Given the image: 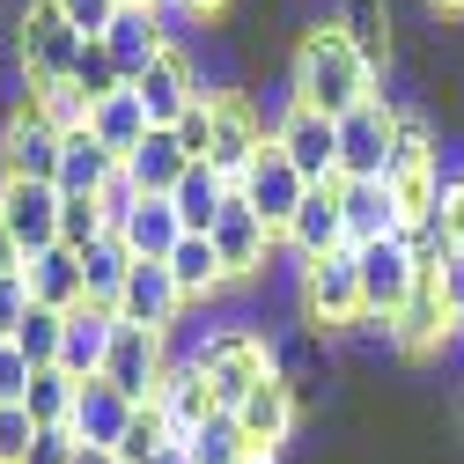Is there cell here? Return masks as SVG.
Listing matches in <instances>:
<instances>
[{
  "instance_id": "21",
  "label": "cell",
  "mask_w": 464,
  "mask_h": 464,
  "mask_svg": "<svg viewBox=\"0 0 464 464\" xmlns=\"http://www.w3.org/2000/svg\"><path fill=\"white\" fill-rule=\"evenodd\" d=\"M133 413L140 405L119 391V383H82V398H74V442H89V450H119L126 442V428H133Z\"/></svg>"
},
{
  "instance_id": "3",
  "label": "cell",
  "mask_w": 464,
  "mask_h": 464,
  "mask_svg": "<svg viewBox=\"0 0 464 464\" xmlns=\"http://www.w3.org/2000/svg\"><path fill=\"white\" fill-rule=\"evenodd\" d=\"M82 30L52 8V0H30V8L15 15V67H23V96H37V89H60V82H74V60H82Z\"/></svg>"
},
{
  "instance_id": "25",
  "label": "cell",
  "mask_w": 464,
  "mask_h": 464,
  "mask_svg": "<svg viewBox=\"0 0 464 464\" xmlns=\"http://www.w3.org/2000/svg\"><path fill=\"white\" fill-rule=\"evenodd\" d=\"M103 52L119 60V74H126V82H140V74L162 60V52H169V37H162V23H155L148 8H119V23L103 30Z\"/></svg>"
},
{
  "instance_id": "45",
  "label": "cell",
  "mask_w": 464,
  "mask_h": 464,
  "mask_svg": "<svg viewBox=\"0 0 464 464\" xmlns=\"http://www.w3.org/2000/svg\"><path fill=\"white\" fill-rule=\"evenodd\" d=\"M148 15L162 23V37H169V52H185V37H192V0H148Z\"/></svg>"
},
{
  "instance_id": "39",
  "label": "cell",
  "mask_w": 464,
  "mask_h": 464,
  "mask_svg": "<svg viewBox=\"0 0 464 464\" xmlns=\"http://www.w3.org/2000/svg\"><path fill=\"white\" fill-rule=\"evenodd\" d=\"M30 103L44 111V126H60V133H82V126H89V96H82L74 82H60V89H37Z\"/></svg>"
},
{
  "instance_id": "40",
  "label": "cell",
  "mask_w": 464,
  "mask_h": 464,
  "mask_svg": "<svg viewBox=\"0 0 464 464\" xmlns=\"http://www.w3.org/2000/svg\"><path fill=\"white\" fill-rule=\"evenodd\" d=\"M111 228H103V207L96 199H67V214H60V244L67 251H89V244H103Z\"/></svg>"
},
{
  "instance_id": "32",
  "label": "cell",
  "mask_w": 464,
  "mask_h": 464,
  "mask_svg": "<svg viewBox=\"0 0 464 464\" xmlns=\"http://www.w3.org/2000/svg\"><path fill=\"white\" fill-rule=\"evenodd\" d=\"M413 178H442V155H435V126L420 111H398V148H391L383 185H413Z\"/></svg>"
},
{
  "instance_id": "16",
  "label": "cell",
  "mask_w": 464,
  "mask_h": 464,
  "mask_svg": "<svg viewBox=\"0 0 464 464\" xmlns=\"http://www.w3.org/2000/svg\"><path fill=\"white\" fill-rule=\"evenodd\" d=\"M111 346H119V310H96V303L67 310V339H60V369H67L74 383H96V376H103V362H111Z\"/></svg>"
},
{
  "instance_id": "22",
  "label": "cell",
  "mask_w": 464,
  "mask_h": 464,
  "mask_svg": "<svg viewBox=\"0 0 464 464\" xmlns=\"http://www.w3.org/2000/svg\"><path fill=\"white\" fill-rule=\"evenodd\" d=\"M23 280H30V303L37 310H82L89 303V280H82V251H67V244H52V251H37L30 266H23Z\"/></svg>"
},
{
  "instance_id": "18",
  "label": "cell",
  "mask_w": 464,
  "mask_h": 464,
  "mask_svg": "<svg viewBox=\"0 0 464 464\" xmlns=\"http://www.w3.org/2000/svg\"><path fill=\"white\" fill-rule=\"evenodd\" d=\"M185 317V295H178V280H169V266H133V280H126V295H119V324H140V332H162L169 339V324Z\"/></svg>"
},
{
  "instance_id": "31",
  "label": "cell",
  "mask_w": 464,
  "mask_h": 464,
  "mask_svg": "<svg viewBox=\"0 0 464 464\" xmlns=\"http://www.w3.org/2000/svg\"><path fill=\"white\" fill-rule=\"evenodd\" d=\"M178 244H185L178 207H169V199H140V207H133V221H126V251H133V258H148V266H162Z\"/></svg>"
},
{
  "instance_id": "6",
  "label": "cell",
  "mask_w": 464,
  "mask_h": 464,
  "mask_svg": "<svg viewBox=\"0 0 464 464\" xmlns=\"http://www.w3.org/2000/svg\"><path fill=\"white\" fill-rule=\"evenodd\" d=\"M273 148L303 169V185H339V119H324V111L287 103L273 119Z\"/></svg>"
},
{
  "instance_id": "41",
  "label": "cell",
  "mask_w": 464,
  "mask_h": 464,
  "mask_svg": "<svg viewBox=\"0 0 464 464\" xmlns=\"http://www.w3.org/2000/svg\"><path fill=\"white\" fill-rule=\"evenodd\" d=\"M140 199H148V192L126 178V162H119V178H111V185H103V199H96V207H103V228H111V237H126V221H133V207H140Z\"/></svg>"
},
{
  "instance_id": "49",
  "label": "cell",
  "mask_w": 464,
  "mask_h": 464,
  "mask_svg": "<svg viewBox=\"0 0 464 464\" xmlns=\"http://www.w3.org/2000/svg\"><path fill=\"white\" fill-rule=\"evenodd\" d=\"M435 280H442V303H450V324L464 332V251H450V266H442Z\"/></svg>"
},
{
  "instance_id": "30",
  "label": "cell",
  "mask_w": 464,
  "mask_h": 464,
  "mask_svg": "<svg viewBox=\"0 0 464 464\" xmlns=\"http://www.w3.org/2000/svg\"><path fill=\"white\" fill-rule=\"evenodd\" d=\"M133 251H126V237H103V244H89L82 251V280H89V303L96 310H119V295H126V280H133Z\"/></svg>"
},
{
  "instance_id": "10",
  "label": "cell",
  "mask_w": 464,
  "mask_h": 464,
  "mask_svg": "<svg viewBox=\"0 0 464 464\" xmlns=\"http://www.w3.org/2000/svg\"><path fill=\"white\" fill-rule=\"evenodd\" d=\"M339 221H346V251H369L383 237H405L413 214L391 185H369V178H339Z\"/></svg>"
},
{
  "instance_id": "38",
  "label": "cell",
  "mask_w": 464,
  "mask_h": 464,
  "mask_svg": "<svg viewBox=\"0 0 464 464\" xmlns=\"http://www.w3.org/2000/svg\"><path fill=\"white\" fill-rule=\"evenodd\" d=\"M169 442H178V435H169V420L155 413V405H140V413H133V428H126V442L111 450V457H119V464H155Z\"/></svg>"
},
{
  "instance_id": "19",
  "label": "cell",
  "mask_w": 464,
  "mask_h": 464,
  "mask_svg": "<svg viewBox=\"0 0 464 464\" xmlns=\"http://www.w3.org/2000/svg\"><path fill=\"white\" fill-rule=\"evenodd\" d=\"M155 413L169 420V435H178V442H192V435H199V428L221 413L192 354H185V362H169V376H162V391H155Z\"/></svg>"
},
{
  "instance_id": "29",
  "label": "cell",
  "mask_w": 464,
  "mask_h": 464,
  "mask_svg": "<svg viewBox=\"0 0 464 464\" xmlns=\"http://www.w3.org/2000/svg\"><path fill=\"white\" fill-rule=\"evenodd\" d=\"M89 133H96V140H103L111 155H119V162H126V155H133V148H140V140H148L155 126H148L140 96H133V89H119V96H103V103L89 111Z\"/></svg>"
},
{
  "instance_id": "56",
  "label": "cell",
  "mask_w": 464,
  "mask_h": 464,
  "mask_svg": "<svg viewBox=\"0 0 464 464\" xmlns=\"http://www.w3.org/2000/svg\"><path fill=\"white\" fill-rule=\"evenodd\" d=\"M119 8H148V0H119Z\"/></svg>"
},
{
  "instance_id": "43",
  "label": "cell",
  "mask_w": 464,
  "mask_h": 464,
  "mask_svg": "<svg viewBox=\"0 0 464 464\" xmlns=\"http://www.w3.org/2000/svg\"><path fill=\"white\" fill-rule=\"evenodd\" d=\"M52 8H60L82 37H103L111 23H119V0H52Z\"/></svg>"
},
{
  "instance_id": "2",
  "label": "cell",
  "mask_w": 464,
  "mask_h": 464,
  "mask_svg": "<svg viewBox=\"0 0 464 464\" xmlns=\"http://www.w3.org/2000/svg\"><path fill=\"white\" fill-rule=\"evenodd\" d=\"M192 362H199V376H207V391H214L221 413H237V405L280 369V354L266 346V332H251V324H221V332H207V339L192 346Z\"/></svg>"
},
{
  "instance_id": "15",
  "label": "cell",
  "mask_w": 464,
  "mask_h": 464,
  "mask_svg": "<svg viewBox=\"0 0 464 464\" xmlns=\"http://www.w3.org/2000/svg\"><path fill=\"white\" fill-rule=\"evenodd\" d=\"M295 420H303V398H295V376H287V369H273V376L237 405V428H244L251 450H280L287 435H295Z\"/></svg>"
},
{
  "instance_id": "11",
  "label": "cell",
  "mask_w": 464,
  "mask_h": 464,
  "mask_svg": "<svg viewBox=\"0 0 464 464\" xmlns=\"http://www.w3.org/2000/svg\"><path fill=\"white\" fill-rule=\"evenodd\" d=\"M273 148V133L258 126V111H251V96H237V89H228V96H214V169H221V178L228 185H244L251 178V162Z\"/></svg>"
},
{
  "instance_id": "55",
  "label": "cell",
  "mask_w": 464,
  "mask_h": 464,
  "mask_svg": "<svg viewBox=\"0 0 464 464\" xmlns=\"http://www.w3.org/2000/svg\"><path fill=\"white\" fill-rule=\"evenodd\" d=\"M428 8H442V15H464V0H428Z\"/></svg>"
},
{
  "instance_id": "7",
  "label": "cell",
  "mask_w": 464,
  "mask_h": 464,
  "mask_svg": "<svg viewBox=\"0 0 464 464\" xmlns=\"http://www.w3.org/2000/svg\"><path fill=\"white\" fill-rule=\"evenodd\" d=\"M391 148H398V103H362L339 119V178H369L383 185L391 178Z\"/></svg>"
},
{
  "instance_id": "28",
  "label": "cell",
  "mask_w": 464,
  "mask_h": 464,
  "mask_svg": "<svg viewBox=\"0 0 464 464\" xmlns=\"http://www.w3.org/2000/svg\"><path fill=\"white\" fill-rule=\"evenodd\" d=\"M162 266H169V280H178V295H185V303H207V295H221V287H228V266H221L214 237H185Z\"/></svg>"
},
{
  "instance_id": "12",
  "label": "cell",
  "mask_w": 464,
  "mask_h": 464,
  "mask_svg": "<svg viewBox=\"0 0 464 464\" xmlns=\"http://www.w3.org/2000/svg\"><path fill=\"white\" fill-rule=\"evenodd\" d=\"M237 192H244V207H251V214H258V221L273 228V244L287 237V221H295V207L310 199V185H303V169L287 162L280 148H266V155L251 162V178H244Z\"/></svg>"
},
{
  "instance_id": "13",
  "label": "cell",
  "mask_w": 464,
  "mask_h": 464,
  "mask_svg": "<svg viewBox=\"0 0 464 464\" xmlns=\"http://www.w3.org/2000/svg\"><path fill=\"white\" fill-rule=\"evenodd\" d=\"M162 376H169V339L140 332V324H119V346H111V362H103V383H119L133 405H155Z\"/></svg>"
},
{
  "instance_id": "46",
  "label": "cell",
  "mask_w": 464,
  "mask_h": 464,
  "mask_svg": "<svg viewBox=\"0 0 464 464\" xmlns=\"http://www.w3.org/2000/svg\"><path fill=\"white\" fill-rule=\"evenodd\" d=\"M74 457H82L74 428H37V442H30V457H23V464H74Z\"/></svg>"
},
{
  "instance_id": "54",
  "label": "cell",
  "mask_w": 464,
  "mask_h": 464,
  "mask_svg": "<svg viewBox=\"0 0 464 464\" xmlns=\"http://www.w3.org/2000/svg\"><path fill=\"white\" fill-rule=\"evenodd\" d=\"M155 464H192V457H185V442H169V450H162Z\"/></svg>"
},
{
  "instance_id": "27",
  "label": "cell",
  "mask_w": 464,
  "mask_h": 464,
  "mask_svg": "<svg viewBox=\"0 0 464 464\" xmlns=\"http://www.w3.org/2000/svg\"><path fill=\"white\" fill-rule=\"evenodd\" d=\"M111 178H119V155H111L89 126L82 133H67V155H60V178H52V185H60L67 199H103V185Z\"/></svg>"
},
{
  "instance_id": "8",
  "label": "cell",
  "mask_w": 464,
  "mask_h": 464,
  "mask_svg": "<svg viewBox=\"0 0 464 464\" xmlns=\"http://www.w3.org/2000/svg\"><path fill=\"white\" fill-rule=\"evenodd\" d=\"M60 214H67V192L60 185H30V178H0V221L8 237L23 244V258L60 244Z\"/></svg>"
},
{
  "instance_id": "36",
  "label": "cell",
  "mask_w": 464,
  "mask_h": 464,
  "mask_svg": "<svg viewBox=\"0 0 464 464\" xmlns=\"http://www.w3.org/2000/svg\"><path fill=\"white\" fill-rule=\"evenodd\" d=\"M185 457H192V464H251V442H244L237 413H214V420L185 442Z\"/></svg>"
},
{
  "instance_id": "48",
  "label": "cell",
  "mask_w": 464,
  "mask_h": 464,
  "mask_svg": "<svg viewBox=\"0 0 464 464\" xmlns=\"http://www.w3.org/2000/svg\"><path fill=\"white\" fill-rule=\"evenodd\" d=\"M30 317V280L23 273H8L0 280V339H15V324Z\"/></svg>"
},
{
  "instance_id": "34",
  "label": "cell",
  "mask_w": 464,
  "mask_h": 464,
  "mask_svg": "<svg viewBox=\"0 0 464 464\" xmlns=\"http://www.w3.org/2000/svg\"><path fill=\"white\" fill-rule=\"evenodd\" d=\"M74 398H82V383H74L67 369H37L30 391H23V413H30L37 428H74Z\"/></svg>"
},
{
  "instance_id": "9",
  "label": "cell",
  "mask_w": 464,
  "mask_h": 464,
  "mask_svg": "<svg viewBox=\"0 0 464 464\" xmlns=\"http://www.w3.org/2000/svg\"><path fill=\"white\" fill-rule=\"evenodd\" d=\"M354 258H362V310H369V324H391L405 310V295L420 287L413 251H405V237H383V244H369Z\"/></svg>"
},
{
  "instance_id": "47",
  "label": "cell",
  "mask_w": 464,
  "mask_h": 464,
  "mask_svg": "<svg viewBox=\"0 0 464 464\" xmlns=\"http://www.w3.org/2000/svg\"><path fill=\"white\" fill-rule=\"evenodd\" d=\"M30 362L15 354V339H0V405H23V391H30Z\"/></svg>"
},
{
  "instance_id": "51",
  "label": "cell",
  "mask_w": 464,
  "mask_h": 464,
  "mask_svg": "<svg viewBox=\"0 0 464 464\" xmlns=\"http://www.w3.org/2000/svg\"><path fill=\"white\" fill-rule=\"evenodd\" d=\"M23 266H30V258H23V244L8 237V221H0V280H8V273H23Z\"/></svg>"
},
{
  "instance_id": "23",
  "label": "cell",
  "mask_w": 464,
  "mask_h": 464,
  "mask_svg": "<svg viewBox=\"0 0 464 464\" xmlns=\"http://www.w3.org/2000/svg\"><path fill=\"white\" fill-rule=\"evenodd\" d=\"M287 251H295L303 266L310 258H324V251H339L346 244V221H339V185H310V199L295 207V221H287V237H280Z\"/></svg>"
},
{
  "instance_id": "37",
  "label": "cell",
  "mask_w": 464,
  "mask_h": 464,
  "mask_svg": "<svg viewBox=\"0 0 464 464\" xmlns=\"http://www.w3.org/2000/svg\"><path fill=\"white\" fill-rule=\"evenodd\" d=\"M74 89L89 96V111L103 103V96H119V89H133L126 74H119V60H111V52H103V37H89L82 44V60H74Z\"/></svg>"
},
{
  "instance_id": "5",
  "label": "cell",
  "mask_w": 464,
  "mask_h": 464,
  "mask_svg": "<svg viewBox=\"0 0 464 464\" xmlns=\"http://www.w3.org/2000/svg\"><path fill=\"white\" fill-rule=\"evenodd\" d=\"M60 155H67V133L44 126V111L23 96L8 119H0V178H30V185H52L60 178Z\"/></svg>"
},
{
  "instance_id": "42",
  "label": "cell",
  "mask_w": 464,
  "mask_h": 464,
  "mask_svg": "<svg viewBox=\"0 0 464 464\" xmlns=\"http://www.w3.org/2000/svg\"><path fill=\"white\" fill-rule=\"evenodd\" d=\"M37 442V420L23 413V405H0V464H23Z\"/></svg>"
},
{
  "instance_id": "35",
  "label": "cell",
  "mask_w": 464,
  "mask_h": 464,
  "mask_svg": "<svg viewBox=\"0 0 464 464\" xmlns=\"http://www.w3.org/2000/svg\"><path fill=\"white\" fill-rule=\"evenodd\" d=\"M60 339H67V317L30 303V317L15 324V354H23L30 369H60Z\"/></svg>"
},
{
  "instance_id": "52",
  "label": "cell",
  "mask_w": 464,
  "mask_h": 464,
  "mask_svg": "<svg viewBox=\"0 0 464 464\" xmlns=\"http://www.w3.org/2000/svg\"><path fill=\"white\" fill-rule=\"evenodd\" d=\"M74 464H119V457H111V450H89V442H82V457H74Z\"/></svg>"
},
{
  "instance_id": "33",
  "label": "cell",
  "mask_w": 464,
  "mask_h": 464,
  "mask_svg": "<svg viewBox=\"0 0 464 464\" xmlns=\"http://www.w3.org/2000/svg\"><path fill=\"white\" fill-rule=\"evenodd\" d=\"M339 30L383 74V60H391V0H339Z\"/></svg>"
},
{
  "instance_id": "26",
  "label": "cell",
  "mask_w": 464,
  "mask_h": 464,
  "mask_svg": "<svg viewBox=\"0 0 464 464\" xmlns=\"http://www.w3.org/2000/svg\"><path fill=\"white\" fill-rule=\"evenodd\" d=\"M228 199H237V185H228L214 162H192L185 185L169 192V207H178V221H185V237H214V221H221Z\"/></svg>"
},
{
  "instance_id": "20",
  "label": "cell",
  "mask_w": 464,
  "mask_h": 464,
  "mask_svg": "<svg viewBox=\"0 0 464 464\" xmlns=\"http://www.w3.org/2000/svg\"><path fill=\"white\" fill-rule=\"evenodd\" d=\"M214 251H221V266H228V280H251V273H266V251H273V228L244 207V192L221 207V221H214Z\"/></svg>"
},
{
  "instance_id": "4",
  "label": "cell",
  "mask_w": 464,
  "mask_h": 464,
  "mask_svg": "<svg viewBox=\"0 0 464 464\" xmlns=\"http://www.w3.org/2000/svg\"><path fill=\"white\" fill-rule=\"evenodd\" d=\"M295 303H303V324L310 332H346V324H369L362 310V258L354 251H324L303 266V287H295Z\"/></svg>"
},
{
  "instance_id": "17",
  "label": "cell",
  "mask_w": 464,
  "mask_h": 464,
  "mask_svg": "<svg viewBox=\"0 0 464 464\" xmlns=\"http://www.w3.org/2000/svg\"><path fill=\"white\" fill-rule=\"evenodd\" d=\"M450 303H442V280L435 273H420V287L405 295V310L391 317V346L398 354H435V346H450Z\"/></svg>"
},
{
  "instance_id": "53",
  "label": "cell",
  "mask_w": 464,
  "mask_h": 464,
  "mask_svg": "<svg viewBox=\"0 0 464 464\" xmlns=\"http://www.w3.org/2000/svg\"><path fill=\"white\" fill-rule=\"evenodd\" d=\"M221 8H228V0H192V15H199V23H207V15H221Z\"/></svg>"
},
{
  "instance_id": "44",
  "label": "cell",
  "mask_w": 464,
  "mask_h": 464,
  "mask_svg": "<svg viewBox=\"0 0 464 464\" xmlns=\"http://www.w3.org/2000/svg\"><path fill=\"white\" fill-rule=\"evenodd\" d=\"M169 133L185 140V155H192V162H207V155H214V103H192V111H185V119L169 126Z\"/></svg>"
},
{
  "instance_id": "24",
  "label": "cell",
  "mask_w": 464,
  "mask_h": 464,
  "mask_svg": "<svg viewBox=\"0 0 464 464\" xmlns=\"http://www.w3.org/2000/svg\"><path fill=\"white\" fill-rule=\"evenodd\" d=\"M185 169H192V155H185V140L169 133V126H155V133L126 155V178H133L148 199H169V192L185 185Z\"/></svg>"
},
{
  "instance_id": "1",
  "label": "cell",
  "mask_w": 464,
  "mask_h": 464,
  "mask_svg": "<svg viewBox=\"0 0 464 464\" xmlns=\"http://www.w3.org/2000/svg\"><path fill=\"white\" fill-rule=\"evenodd\" d=\"M376 82H383V74L362 60L354 44H346V30H339V23L303 30V44H295V67H287V89H295V103L324 111V119H346V111L376 103V96H383Z\"/></svg>"
},
{
  "instance_id": "50",
  "label": "cell",
  "mask_w": 464,
  "mask_h": 464,
  "mask_svg": "<svg viewBox=\"0 0 464 464\" xmlns=\"http://www.w3.org/2000/svg\"><path fill=\"white\" fill-rule=\"evenodd\" d=\"M442 221H450V237H457V251H464V169L442 178Z\"/></svg>"
},
{
  "instance_id": "14",
  "label": "cell",
  "mask_w": 464,
  "mask_h": 464,
  "mask_svg": "<svg viewBox=\"0 0 464 464\" xmlns=\"http://www.w3.org/2000/svg\"><path fill=\"white\" fill-rule=\"evenodd\" d=\"M133 96H140V111H148V126H178L192 103H207V74L185 60V52H162V60L133 82Z\"/></svg>"
}]
</instances>
